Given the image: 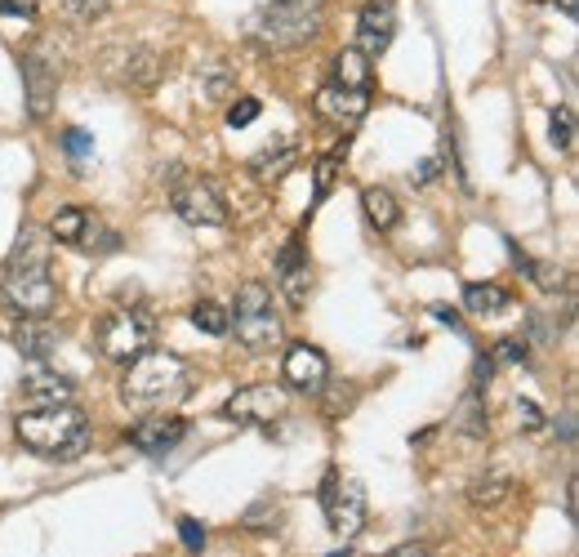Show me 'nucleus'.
Segmentation results:
<instances>
[{
    "mask_svg": "<svg viewBox=\"0 0 579 557\" xmlns=\"http://www.w3.org/2000/svg\"><path fill=\"white\" fill-rule=\"evenodd\" d=\"M72 393H76L72 380L59 375V370H50L45 361H32V366L23 370V397H27L32 406H67Z\"/></svg>",
    "mask_w": 579,
    "mask_h": 557,
    "instance_id": "nucleus-17",
    "label": "nucleus"
},
{
    "mask_svg": "<svg viewBox=\"0 0 579 557\" xmlns=\"http://www.w3.org/2000/svg\"><path fill=\"white\" fill-rule=\"evenodd\" d=\"M562 10H566V18H575L579 14V0H562Z\"/></svg>",
    "mask_w": 579,
    "mask_h": 557,
    "instance_id": "nucleus-37",
    "label": "nucleus"
},
{
    "mask_svg": "<svg viewBox=\"0 0 579 557\" xmlns=\"http://www.w3.org/2000/svg\"><path fill=\"white\" fill-rule=\"evenodd\" d=\"M491 357H500L504 366H530V344L526 339H500Z\"/></svg>",
    "mask_w": 579,
    "mask_h": 557,
    "instance_id": "nucleus-30",
    "label": "nucleus"
},
{
    "mask_svg": "<svg viewBox=\"0 0 579 557\" xmlns=\"http://www.w3.org/2000/svg\"><path fill=\"white\" fill-rule=\"evenodd\" d=\"M259 112H263V103H259V99H236V103L227 108V125H232V129H241V125L259 121Z\"/></svg>",
    "mask_w": 579,
    "mask_h": 557,
    "instance_id": "nucleus-31",
    "label": "nucleus"
},
{
    "mask_svg": "<svg viewBox=\"0 0 579 557\" xmlns=\"http://www.w3.org/2000/svg\"><path fill=\"white\" fill-rule=\"evenodd\" d=\"M125 437L143 455H165L187 437V420H178V414H148V420H138Z\"/></svg>",
    "mask_w": 579,
    "mask_h": 557,
    "instance_id": "nucleus-16",
    "label": "nucleus"
},
{
    "mask_svg": "<svg viewBox=\"0 0 579 557\" xmlns=\"http://www.w3.org/2000/svg\"><path fill=\"white\" fill-rule=\"evenodd\" d=\"M393 36H397V5L393 0H366L357 18V50L366 59H379V54H389Z\"/></svg>",
    "mask_w": 579,
    "mask_h": 557,
    "instance_id": "nucleus-12",
    "label": "nucleus"
},
{
    "mask_svg": "<svg viewBox=\"0 0 579 557\" xmlns=\"http://www.w3.org/2000/svg\"><path fill=\"white\" fill-rule=\"evenodd\" d=\"M366 112H370V89H344V85L317 89V116L330 121L334 129H357Z\"/></svg>",
    "mask_w": 579,
    "mask_h": 557,
    "instance_id": "nucleus-14",
    "label": "nucleus"
},
{
    "mask_svg": "<svg viewBox=\"0 0 579 557\" xmlns=\"http://www.w3.org/2000/svg\"><path fill=\"white\" fill-rule=\"evenodd\" d=\"M157 339V321L143 312V308H116L112 317H103L99 326V352L108 361H134L138 352H148Z\"/></svg>",
    "mask_w": 579,
    "mask_h": 557,
    "instance_id": "nucleus-5",
    "label": "nucleus"
},
{
    "mask_svg": "<svg viewBox=\"0 0 579 557\" xmlns=\"http://www.w3.org/2000/svg\"><path fill=\"white\" fill-rule=\"evenodd\" d=\"M334 85H344V89H370V59L357 50V45L334 59Z\"/></svg>",
    "mask_w": 579,
    "mask_h": 557,
    "instance_id": "nucleus-22",
    "label": "nucleus"
},
{
    "mask_svg": "<svg viewBox=\"0 0 579 557\" xmlns=\"http://www.w3.org/2000/svg\"><path fill=\"white\" fill-rule=\"evenodd\" d=\"M295 161H299V148L290 144V138H276L272 148H263V152L250 161V174H255L259 183H276V178H285L290 170H295Z\"/></svg>",
    "mask_w": 579,
    "mask_h": 557,
    "instance_id": "nucleus-19",
    "label": "nucleus"
},
{
    "mask_svg": "<svg viewBox=\"0 0 579 557\" xmlns=\"http://www.w3.org/2000/svg\"><path fill=\"white\" fill-rule=\"evenodd\" d=\"M112 10H116V0H63V14H67L72 23H81V27L108 18Z\"/></svg>",
    "mask_w": 579,
    "mask_h": 557,
    "instance_id": "nucleus-25",
    "label": "nucleus"
},
{
    "mask_svg": "<svg viewBox=\"0 0 579 557\" xmlns=\"http://www.w3.org/2000/svg\"><path fill=\"white\" fill-rule=\"evenodd\" d=\"M227 331L236 335L241 348H250V352H268L272 344H281L285 326L276 317L272 290L263 282H246L236 290V308L227 312Z\"/></svg>",
    "mask_w": 579,
    "mask_h": 557,
    "instance_id": "nucleus-4",
    "label": "nucleus"
},
{
    "mask_svg": "<svg viewBox=\"0 0 579 557\" xmlns=\"http://www.w3.org/2000/svg\"><path fill=\"white\" fill-rule=\"evenodd\" d=\"M468 499H472L477 508H500V504H508V499H513V478L495 473V478H486V482H477Z\"/></svg>",
    "mask_w": 579,
    "mask_h": 557,
    "instance_id": "nucleus-24",
    "label": "nucleus"
},
{
    "mask_svg": "<svg viewBox=\"0 0 579 557\" xmlns=\"http://www.w3.org/2000/svg\"><path fill=\"white\" fill-rule=\"evenodd\" d=\"M438 170H442V161L432 157V161H423V165L415 170V178H410V183H432V178H438Z\"/></svg>",
    "mask_w": 579,
    "mask_h": 557,
    "instance_id": "nucleus-36",
    "label": "nucleus"
},
{
    "mask_svg": "<svg viewBox=\"0 0 579 557\" xmlns=\"http://www.w3.org/2000/svg\"><path fill=\"white\" fill-rule=\"evenodd\" d=\"M63 152H67L72 161H85V157L94 152V138H89L85 129H67V134H63Z\"/></svg>",
    "mask_w": 579,
    "mask_h": 557,
    "instance_id": "nucleus-32",
    "label": "nucleus"
},
{
    "mask_svg": "<svg viewBox=\"0 0 579 557\" xmlns=\"http://www.w3.org/2000/svg\"><path fill=\"white\" fill-rule=\"evenodd\" d=\"M276 282H281V299L290 308H304L312 295V268H308V250L299 237H290L285 250L276 255Z\"/></svg>",
    "mask_w": 579,
    "mask_h": 557,
    "instance_id": "nucleus-15",
    "label": "nucleus"
},
{
    "mask_svg": "<svg viewBox=\"0 0 579 557\" xmlns=\"http://www.w3.org/2000/svg\"><path fill=\"white\" fill-rule=\"evenodd\" d=\"M0 14H14V18H36L32 0H0Z\"/></svg>",
    "mask_w": 579,
    "mask_h": 557,
    "instance_id": "nucleus-34",
    "label": "nucleus"
},
{
    "mask_svg": "<svg viewBox=\"0 0 579 557\" xmlns=\"http://www.w3.org/2000/svg\"><path fill=\"white\" fill-rule=\"evenodd\" d=\"M170 206L174 214H183V223L192 227H223L227 223V201L223 193L206 174H183V178H170Z\"/></svg>",
    "mask_w": 579,
    "mask_h": 557,
    "instance_id": "nucleus-7",
    "label": "nucleus"
},
{
    "mask_svg": "<svg viewBox=\"0 0 579 557\" xmlns=\"http://www.w3.org/2000/svg\"><path fill=\"white\" fill-rule=\"evenodd\" d=\"M549 129H553V144H557L562 152H570V148H575V112H570V108H553Z\"/></svg>",
    "mask_w": 579,
    "mask_h": 557,
    "instance_id": "nucleus-28",
    "label": "nucleus"
},
{
    "mask_svg": "<svg viewBox=\"0 0 579 557\" xmlns=\"http://www.w3.org/2000/svg\"><path fill=\"white\" fill-rule=\"evenodd\" d=\"M334 174H340V157H321L312 170V201H325L334 188Z\"/></svg>",
    "mask_w": 579,
    "mask_h": 557,
    "instance_id": "nucleus-27",
    "label": "nucleus"
},
{
    "mask_svg": "<svg viewBox=\"0 0 579 557\" xmlns=\"http://www.w3.org/2000/svg\"><path fill=\"white\" fill-rule=\"evenodd\" d=\"M192 326L206 331V335H227V308H219L214 299H201L192 308Z\"/></svg>",
    "mask_w": 579,
    "mask_h": 557,
    "instance_id": "nucleus-26",
    "label": "nucleus"
},
{
    "mask_svg": "<svg viewBox=\"0 0 579 557\" xmlns=\"http://www.w3.org/2000/svg\"><path fill=\"white\" fill-rule=\"evenodd\" d=\"M464 304L481 321H504V317L517 312V299L508 295V286H495V282H472V286H464Z\"/></svg>",
    "mask_w": 579,
    "mask_h": 557,
    "instance_id": "nucleus-18",
    "label": "nucleus"
},
{
    "mask_svg": "<svg viewBox=\"0 0 579 557\" xmlns=\"http://www.w3.org/2000/svg\"><path fill=\"white\" fill-rule=\"evenodd\" d=\"M5 304L19 317H50L59 304V286H54V272H50V250H45V232L23 227L19 232V246L5 263V286H0Z\"/></svg>",
    "mask_w": 579,
    "mask_h": 557,
    "instance_id": "nucleus-1",
    "label": "nucleus"
},
{
    "mask_svg": "<svg viewBox=\"0 0 579 557\" xmlns=\"http://www.w3.org/2000/svg\"><path fill=\"white\" fill-rule=\"evenodd\" d=\"M517 259V268L530 276V282H535L540 290H549V295H557V290H566V272L557 268V263H540V259H530V255H513Z\"/></svg>",
    "mask_w": 579,
    "mask_h": 557,
    "instance_id": "nucleus-23",
    "label": "nucleus"
},
{
    "mask_svg": "<svg viewBox=\"0 0 579 557\" xmlns=\"http://www.w3.org/2000/svg\"><path fill=\"white\" fill-rule=\"evenodd\" d=\"M103 67L112 81H121L130 89H152L165 72V59L157 50H148V45H121V50L103 54Z\"/></svg>",
    "mask_w": 579,
    "mask_h": 557,
    "instance_id": "nucleus-9",
    "label": "nucleus"
},
{
    "mask_svg": "<svg viewBox=\"0 0 579 557\" xmlns=\"http://www.w3.org/2000/svg\"><path fill=\"white\" fill-rule=\"evenodd\" d=\"M383 557H432L428 544H397L393 553H383Z\"/></svg>",
    "mask_w": 579,
    "mask_h": 557,
    "instance_id": "nucleus-35",
    "label": "nucleus"
},
{
    "mask_svg": "<svg viewBox=\"0 0 579 557\" xmlns=\"http://www.w3.org/2000/svg\"><path fill=\"white\" fill-rule=\"evenodd\" d=\"M361 210H366V223L379 227V232L397 227V219H402V206H397V197L389 188H366L361 193Z\"/></svg>",
    "mask_w": 579,
    "mask_h": 557,
    "instance_id": "nucleus-21",
    "label": "nucleus"
},
{
    "mask_svg": "<svg viewBox=\"0 0 579 557\" xmlns=\"http://www.w3.org/2000/svg\"><path fill=\"white\" fill-rule=\"evenodd\" d=\"M187 384H192V366L178 352L148 348V352H138L130 361V375L121 384V397L134 410H165L170 401L187 397Z\"/></svg>",
    "mask_w": 579,
    "mask_h": 557,
    "instance_id": "nucleus-2",
    "label": "nucleus"
},
{
    "mask_svg": "<svg viewBox=\"0 0 579 557\" xmlns=\"http://www.w3.org/2000/svg\"><path fill=\"white\" fill-rule=\"evenodd\" d=\"M281 375L295 393H321L330 384V361L312 344H290L281 357Z\"/></svg>",
    "mask_w": 579,
    "mask_h": 557,
    "instance_id": "nucleus-13",
    "label": "nucleus"
},
{
    "mask_svg": "<svg viewBox=\"0 0 579 557\" xmlns=\"http://www.w3.org/2000/svg\"><path fill=\"white\" fill-rule=\"evenodd\" d=\"M285 393L272 388V384H255V388H241L236 397L223 401V420H236V424H250V429H263L272 420L285 414Z\"/></svg>",
    "mask_w": 579,
    "mask_h": 557,
    "instance_id": "nucleus-10",
    "label": "nucleus"
},
{
    "mask_svg": "<svg viewBox=\"0 0 579 557\" xmlns=\"http://www.w3.org/2000/svg\"><path fill=\"white\" fill-rule=\"evenodd\" d=\"M50 242L59 246H76L81 255H112L121 246L116 232L85 206H63L54 219H50Z\"/></svg>",
    "mask_w": 579,
    "mask_h": 557,
    "instance_id": "nucleus-6",
    "label": "nucleus"
},
{
    "mask_svg": "<svg viewBox=\"0 0 579 557\" xmlns=\"http://www.w3.org/2000/svg\"><path fill=\"white\" fill-rule=\"evenodd\" d=\"M14 433L27 450L54 455V459L81 455L89 446V420H85V410H76L72 401L67 406H32L27 414L14 420Z\"/></svg>",
    "mask_w": 579,
    "mask_h": 557,
    "instance_id": "nucleus-3",
    "label": "nucleus"
},
{
    "mask_svg": "<svg viewBox=\"0 0 579 557\" xmlns=\"http://www.w3.org/2000/svg\"><path fill=\"white\" fill-rule=\"evenodd\" d=\"M178 535H183V544H187L192 553L206 548V527H201L197 518H183V522H178Z\"/></svg>",
    "mask_w": 579,
    "mask_h": 557,
    "instance_id": "nucleus-33",
    "label": "nucleus"
},
{
    "mask_svg": "<svg viewBox=\"0 0 579 557\" xmlns=\"http://www.w3.org/2000/svg\"><path fill=\"white\" fill-rule=\"evenodd\" d=\"M23 89H27V116L32 121H45L59 99V67L50 63L45 50H32L23 59Z\"/></svg>",
    "mask_w": 579,
    "mask_h": 557,
    "instance_id": "nucleus-11",
    "label": "nucleus"
},
{
    "mask_svg": "<svg viewBox=\"0 0 579 557\" xmlns=\"http://www.w3.org/2000/svg\"><path fill=\"white\" fill-rule=\"evenodd\" d=\"M14 344H19V352L27 357V361H45L54 352V344H59V335H54V326L45 317H27L23 326L14 331Z\"/></svg>",
    "mask_w": 579,
    "mask_h": 557,
    "instance_id": "nucleus-20",
    "label": "nucleus"
},
{
    "mask_svg": "<svg viewBox=\"0 0 579 557\" xmlns=\"http://www.w3.org/2000/svg\"><path fill=\"white\" fill-rule=\"evenodd\" d=\"M321 508L325 522L340 540H357L366 527V486L353 478H340V469H330L321 482Z\"/></svg>",
    "mask_w": 579,
    "mask_h": 557,
    "instance_id": "nucleus-8",
    "label": "nucleus"
},
{
    "mask_svg": "<svg viewBox=\"0 0 579 557\" xmlns=\"http://www.w3.org/2000/svg\"><path fill=\"white\" fill-rule=\"evenodd\" d=\"M513 414L521 420V429H526V433H544V429H549L544 410H540L535 401H530V397H517V401H513Z\"/></svg>",
    "mask_w": 579,
    "mask_h": 557,
    "instance_id": "nucleus-29",
    "label": "nucleus"
}]
</instances>
